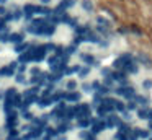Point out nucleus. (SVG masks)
<instances>
[{
	"mask_svg": "<svg viewBox=\"0 0 152 140\" xmlns=\"http://www.w3.org/2000/svg\"><path fill=\"white\" fill-rule=\"evenodd\" d=\"M134 62V57H132V54H129V52H124L123 55H119L118 59H116L115 62H113V67L118 68V70H126V67H128L129 64H132Z\"/></svg>",
	"mask_w": 152,
	"mask_h": 140,
	"instance_id": "nucleus-1",
	"label": "nucleus"
},
{
	"mask_svg": "<svg viewBox=\"0 0 152 140\" xmlns=\"http://www.w3.org/2000/svg\"><path fill=\"white\" fill-rule=\"evenodd\" d=\"M46 46H31V54H33V62H41L46 57Z\"/></svg>",
	"mask_w": 152,
	"mask_h": 140,
	"instance_id": "nucleus-2",
	"label": "nucleus"
},
{
	"mask_svg": "<svg viewBox=\"0 0 152 140\" xmlns=\"http://www.w3.org/2000/svg\"><path fill=\"white\" fill-rule=\"evenodd\" d=\"M116 94L126 98V99H132V98H136V91H134L132 86H119L118 90H116Z\"/></svg>",
	"mask_w": 152,
	"mask_h": 140,
	"instance_id": "nucleus-3",
	"label": "nucleus"
},
{
	"mask_svg": "<svg viewBox=\"0 0 152 140\" xmlns=\"http://www.w3.org/2000/svg\"><path fill=\"white\" fill-rule=\"evenodd\" d=\"M106 127H108V125H106V120H103L102 117H98V119H95L92 122V130H90V132L95 135V133H100L102 130H105Z\"/></svg>",
	"mask_w": 152,
	"mask_h": 140,
	"instance_id": "nucleus-4",
	"label": "nucleus"
},
{
	"mask_svg": "<svg viewBox=\"0 0 152 140\" xmlns=\"http://www.w3.org/2000/svg\"><path fill=\"white\" fill-rule=\"evenodd\" d=\"M36 8L38 5H31V3H26V5L23 7V13H25V18H33V15L36 13Z\"/></svg>",
	"mask_w": 152,
	"mask_h": 140,
	"instance_id": "nucleus-5",
	"label": "nucleus"
},
{
	"mask_svg": "<svg viewBox=\"0 0 152 140\" xmlns=\"http://www.w3.org/2000/svg\"><path fill=\"white\" fill-rule=\"evenodd\" d=\"M80 59H82V62L87 65H92V67H96V65H98V60H95V57L90 55V54H82Z\"/></svg>",
	"mask_w": 152,
	"mask_h": 140,
	"instance_id": "nucleus-6",
	"label": "nucleus"
},
{
	"mask_svg": "<svg viewBox=\"0 0 152 140\" xmlns=\"http://www.w3.org/2000/svg\"><path fill=\"white\" fill-rule=\"evenodd\" d=\"M126 70H116V72H113V75H111V78L115 81H121V83H126Z\"/></svg>",
	"mask_w": 152,
	"mask_h": 140,
	"instance_id": "nucleus-7",
	"label": "nucleus"
},
{
	"mask_svg": "<svg viewBox=\"0 0 152 140\" xmlns=\"http://www.w3.org/2000/svg\"><path fill=\"white\" fill-rule=\"evenodd\" d=\"M33 60V54H31V47L28 49L26 52H23V54H20V57H18V64H26V62Z\"/></svg>",
	"mask_w": 152,
	"mask_h": 140,
	"instance_id": "nucleus-8",
	"label": "nucleus"
},
{
	"mask_svg": "<svg viewBox=\"0 0 152 140\" xmlns=\"http://www.w3.org/2000/svg\"><path fill=\"white\" fill-rule=\"evenodd\" d=\"M106 125H108L110 129H111V127H116V125L119 127V125H121V119H119L118 116H113V114H111V116L106 117Z\"/></svg>",
	"mask_w": 152,
	"mask_h": 140,
	"instance_id": "nucleus-9",
	"label": "nucleus"
},
{
	"mask_svg": "<svg viewBox=\"0 0 152 140\" xmlns=\"http://www.w3.org/2000/svg\"><path fill=\"white\" fill-rule=\"evenodd\" d=\"M66 101H69V103H79L80 101V93L79 91H69V93L66 94Z\"/></svg>",
	"mask_w": 152,
	"mask_h": 140,
	"instance_id": "nucleus-10",
	"label": "nucleus"
},
{
	"mask_svg": "<svg viewBox=\"0 0 152 140\" xmlns=\"http://www.w3.org/2000/svg\"><path fill=\"white\" fill-rule=\"evenodd\" d=\"M69 129H72V125H70L69 122H61L59 125L56 127V132H57V135H61V133H66Z\"/></svg>",
	"mask_w": 152,
	"mask_h": 140,
	"instance_id": "nucleus-11",
	"label": "nucleus"
},
{
	"mask_svg": "<svg viewBox=\"0 0 152 140\" xmlns=\"http://www.w3.org/2000/svg\"><path fill=\"white\" fill-rule=\"evenodd\" d=\"M54 31H56V25H49V23H48V25L43 28V33H41V34H44V36H53Z\"/></svg>",
	"mask_w": 152,
	"mask_h": 140,
	"instance_id": "nucleus-12",
	"label": "nucleus"
},
{
	"mask_svg": "<svg viewBox=\"0 0 152 140\" xmlns=\"http://www.w3.org/2000/svg\"><path fill=\"white\" fill-rule=\"evenodd\" d=\"M30 47H31V46L28 44V42H21V44H17V46H15V52H18V54H23V52H26Z\"/></svg>",
	"mask_w": 152,
	"mask_h": 140,
	"instance_id": "nucleus-13",
	"label": "nucleus"
},
{
	"mask_svg": "<svg viewBox=\"0 0 152 140\" xmlns=\"http://www.w3.org/2000/svg\"><path fill=\"white\" fill-rule=\"evenodd\" d=\"M10 41L15 42V44H21V42H23V34H21V33H12Z\"/></svg>",
	"mask_w": 152,
	"mask_h": 140,
	"instance_id": "nucleus-14",
	"label": "nucleus"
},
{
	"mask_svg": "<svg viewBox=\"0 0 152 140\" xmlns=\"http://www.w3.org/2000/svg\"><path fill=\"white\" fill-rule=\"evenodd\" d=\"M92 124V119L90 117H82V119H79V122H77V125L80 127V129H87V127Z\"/></svg>",
	"mask_w": 152,
	"mask_h": 140,
	"instance_id": "nucleus-15",
	"label": "nucleus"
},
{
	"mask_svg": "<svg viewBox=\"0 0 152 140\" xmlns=\"http://www.w3.org/2000/svg\"><path fill=\"white\" fill-rule=\"evenodd\" d=\"M44 133H46V139H53V137L57 135L56 129H53V127H49V125L44 127Z\"/></svg>",
	"mask_w": 152,
	"mask_h": 140,
	"instance_id": "nucleus-16",
	"label": "nucleus"
},
{
	"mask_svg": "<svg viewBox=\"0 0 152 140\" xmlns=\"http://www.w3.org/2000/svg\"><path fill=\"white\" fill-rule=\"evenodd\" d=\"M49 104H53V99H51V98H39V99H38V106L39 107H46V106H49Z\"/></svg>",
	"mask_w": 152,
	"mask_h": 140,
	"instance_id": "nucleus-17",
	"label": "nucleus"
},
{
	"mask_svg": "<svg viewBox=\"0 0 152 140\" xmlns=\"http://www.w3.org/2000/svg\"><path fill=\"white\" fill-rule=\"evenodd\" d=\"M82 8L85 10V12H92V10H93L92 0H82Z\"/></svg>",
	"mask_w": 152,
	"mask_h": 140,
	"instance_id": "nucleus-18",
	"label": "nucleus"
},
{
	"mask_svg": "<svg viewBox=\"0 0 152 140\" xmlns=\"http://www.w3.org/2000/svg\"><path fill=\"white\" fill-rule=\"evenodd\" d=\"M137 64L136 62H132V64H129L128 67H126V73H137Z\"/></svg>",
	"mask_w": 152,
	"mask_h": 140,
	"instance_id": "nucleus-19",
	"label": "nucleus"
},
{
	"mask_svg": "<svg viewBox=\"0 0 152 140\" xmlns=\"http://www.w3.org/2000/svg\"><path fill=\"white\" fill-rule=\"evenodd\" d=\"M137 139H141L139 137V129H132L131 133L128 135V140H137Z\"/></svg>",
	"mask_w": 152,
	"mask_h": 140,
	"instance_id": "nucleus-20",
	"label": "nucleus"
},
{
	"mask_svg": "<svg viewBox=\"0 0 152 140\" xmlns=\"http://www.w3.org/2000/svg\"><path fill=\"white\" fill-rule=\"evenodd\" d=\"M137 117H141V119H149V109H137Z\"/></svg>",
	"mask_w": 152,
	"mask_h": 140,
	"instance_id": "nucleus-21",
	"label": "nucleus"
},
{
	"mask_svg": "<svg viewBox=\"0 0 152 140\" xmlns=\"http://www.w3.org/2000/svg\"><path fill=\"white\" fill-rule=\"evenodd\" d=\"M80 68H82V67H79V65H74V67H67V68H66V72H64V73H66V75L75 73V72H80Z\"/></svg>",
	"mask_w": 152,
	"mask_h": 140,
	"instance_id": "nucleus-22",
	"label": "nucleus"
},
{
	"mask_svg": "<svg viewBox=\"0 0 152 140\" xmlns=\"http://www.w3.org/2000/svg\"><path fill=\"white\" fill-rule=\"evenodd\" d=\"M134 101H136V103H139V104H142V106H147V103H149L145 96H137V94H136Z\"/></svg>",
	"mask_w": 152,
	"mask_h": 140,
	"instance_id": "nucleus-23",
	"label": "nucleus"
},
{
	"mask_svg": "<svg viewBox=\"0 0 152 140\" xmlns=\"http://www.w3.org/2000/svg\"><path fill=\"white\" fill-rule=\"evenodd\" d=\"M66 86H67V90H69V91H75V88H77V81H75V80H69Z\"/></svg>",
	"mask_w": 152,
	"mask_h": 140,
	"instance_id": "nucleus-24",
	"label": "nucleus"
},
{
	"mask_svg": "<svg viewBox=\"0 0 152 140\" xmlns=\"http://www.w3.org/2000/svg\"><path fill=\"white\" fill-rule=\"evenodd\" d=\"M88 73H90V67H82V68H80V72H79V77L85 78Z\"/></svg>",
	"mask_w": 152,
	"mask_h": 140,
	"instance_id": "nucleus-25",
	"label": "nucleus"
},
{
	"mask_svg": "<svg viewBox=\"0 0 152 140\" xmlns=\"http://www.w3.org/2000/svg\"><path fill=\"white\" fill-rule=\"evenodd\" d=\"M126 109V104L121 103V101H116V111H119V112H124Z\"/></svg>",
	"mask_w": 152,
	"mask_h": 140,
	"instance_id": "nucleus-26",
	"label": "nucleus"
},
{
	"mask_svg": "<svg viewBox=\"0 0 152 140\" xmlns=\"http://www.w3.org/2000/svg\"><path fill=\"white\" fill-rule=\"evenodd\" d=\"M10 41V34L7 33H0V42H8Z\"/></svg>",
	"mask_w": 152,
	"mask_h": 140,
	"instance_id": "nucleus-27",
	"label": "nucleus"
},
{
	"mask_svg": "<svg viewBox=\"0 0 152 140\" xmlns=\"http://www.w3.org/2000/svg\"><path fill=\"white\" fill-rule=\"evenodd\" d=\"M102 75H103L105 78H108V77H111V75H113V72L110 70L108 67H105V68H102Z\"/></svg>",
	"mask_w": 152,
	"mask_h": 140,
	"instance_id": "nucleus-28",
	"label": "nucleus"
},
{
	"mask_svg": "<svg viewBox=\"0 0 152 140\" xmlns=\"http://www.w3.org/2000/svg\"><path fill=\"white\" fill-rule=\"evenodd\" d=\"M15 80H17V83H26V78H25L23 73H18L17 77H15Z\"/></svg>",
	"mask_w": 152,
	"mask_h": 140,
	"instance_id": "nucleus-29",
	"label": "nucleus"
},
{
	"mask_svg": "<svg viewBox=\"0 0 152 140\" xmlns=\"http://www.w3.org/2000/svg\"><path fill=\"white\" fill-rule=\"evenodd\" d=\"M139 59H141V60L144 62V65H147V67H151V65H152V64H151V59H147L144 54H141V55H139Z\"/></svg>",
	"mask_w": 152,
	"mask_h": 140,
	"instance_id": "nucleus-30",
	"label": "nucleus"
},
{
	"mask_svg": "<svg viewBox=\"0 0 152 140\" xmlns=\"http://www.w3.org/2000/svg\"><path fill=\"white\" fill-rule=\"evenodd\" d=\"M139 137H141V139H149V130L139 129Z\"/></svg>",
	"mask_w": 152,
	"mask_h": 140,
	"instance_id": "nucleus-31",
	"label": "nucleus"
},
{
	"mask_svg": "<svg viewBox=\"0 0 152 140\" xmlns=\"http://www.w3.org/2000/svg\"><path fill=\"white\" fill-rule=\"evenodd\" d=\"M44 46H46V51H54L56 52V49H57V46L53 44V42H48V44H44Z\"/></svg>",
	"mask_w": 152,
	"mask_h": 140,
	"instance_id": "nucleus-32",
	"label": "nucleus"
},
{
	"mask_svg": "<svg viewBox=\"0 0 152 140\" xmlns=\"http://www.w3.org/2000/svg\"><path fill=\"white\" fill-rule=\"evenodd\" d=\"M126 107H128L129 111H134L136 107H137V103H136V101H129V103H128V106H126Z\"/></svg>",
	"mask_w": 152,
	"mask_h": 140,
	"instance_id": "nucleus-33",
	"label": "nucleus"
},
{
	"mask_svg": "<svg viewBox=\"0 0 152 140\" xmlns=\"http://www.w3.org/2000/svg\"><path fill=\"white\" fill-rule=\"evenodd\" d=\"M142 86H144V90L152 88V80H144V81H142Z\"/></svg>",
	"mask_w": 152,
	"mask_h": 140,
	"instance_id": "nucleus-34",
	"label": "nucleus"
},
{
	"mask_svg": "<svg viewBox=\"0 0 152 140\" xmlns=\"http://www.w3.org/2000/svg\"><path fill=\"white\" fill-rule=\"evenodd\" d=\"M92 88L93 86H92V85H88V83H83L82 85V90L85 91V93H90V91H92Z\"/></svg>",
	"mask_w": 152,
	"mask_h": 140,
	"instance_id": "nucleus-35",
	"label": "nucleus"
},
{
	"mask_svg": "<svg viewBox=\"0 0 152 140\" xmlns=\"http://www.w3.org/2000/svg\"><path fill=\"white\" fill-rule=\"evenodd\" d=\"M23 117H25L26 120H31V122H33V119H34V116H33L31 112H28V111H26V112H23Z\"/></svg>",
	"mask_w": 152,
	"mask_h": 140,
	"instance_id": "nucleus-36",
	"label": "nucleus"
},
{
	"mask_svg": "<svg viewBox=\"0 0 152 140\" xmlns=\"http://www.w3.org/2000/svg\"><path fill=\"white\" fill-rule=\"evenodd\" d=\"M5 26H7V20H5L4 16H0V31L5 29Z\"/></svg>",
	"mask_w": 152,
	"mask_h": 140,
	"instance_id": "nucleus-37",
	"label": "nucleus"
},
{
	"mask_svg": "<svg viewBox=\"0 0 152 140\" xmlns=\"http://www.w3.org/2000/svg\"><path fill=\"white\" fill-rule=\"evenodd\" d=\"M66 52H67V54H69V55H72L74 54V52H75V46H69V47H66Z\"/></svg>",
	"mask_w": 152,
	"mask_h": 140,
	"instance_id": "nucleus-38",
	"label": "nucleus"
},
{
	"mask_svg": "<svg viewBox=\"0 0 152 140\" xmlns=\"http://www.w3.org/2000/svg\"><path fill=\"white\" fill-rule=\"evenodd\" d=\"M123 119L129 120V119H131V112H129V111H124V112H123Z\"/></svg>",
	"mask_w": 152,
	"mask_h": 140,
	"instance_id": "nucleus-39",
	"label": "nucleus"
},
{
	"mask_svg": "<svg viewBox=\"0 0 152 140\" xmlns=\"http://www.w3.org/2000/svg\"><path fill=\"white\" fill-rule=\"evenodd\" d=\"M7 8H5V7H2V5H0V16H5V15H7Z\"/></svg>",
	"mask_w": 152,
	"mask_h": 140,
	"instance_id": "nucleus-40",
	"label": "nucleus"
},
{
	"mask_svg": "<svg viewBox=\"0 0 152 140\" xmlns=\"http://www.w3.org/2000/svg\"><path fill=\"white\" fill-rule=\"evenodd\" d=\"M25 70H26V67H25L23 64H20V65H18V72H20V73H23Z\"/></svg>",
	"mask_w": 152,
	"mask_h": 140,
	"instance_id": "nucleus-41",
	"label": "nucleus"
},
{
	"mask_svg": "<svg viewBox=\"0 0 152 140\" xmlns=\"http://www.w3.org/2000/svg\"><path fill=\"white\" fill-rule=\"evenodd\" d=\"M129 29L128 28H119V33H121V34H124V33H128Z\"/></svg>",
	"mask_w": 152,
	"mask_h": 140,
	"instance_id": "nucleus-42",
	"label": "nucleus"
},
{
	"mask_svg": "<svg viewBox=\"0 0 152 140\" xmlns=\"http://www.w3.org/2000/svg\"><path fill=\"white\" fill-rule=\"evenodd\" d=\"M149 130H152V120L149 122Z\"/></svg>",
	"mask_w": 152,
	"mask_h": 140,
	"instance_id": "nucleus-43",
	"label": "nucleus"
},
{
	"mask_svg": "<svg viewBox=\"0 0 152 140\" xmlns=\"http://www.w3.org/2000/svg\"><path fill=\"white\" fill-rule=\"evenodd\" d=\"M41 2H43V3H49V0H41Z\"/></svg>",
	"mask_w": 152,
	"mask_h": 140,
	"instance_id": "nucleus-44",
	"label": "nucleus"
},
{
	"mask_svg": "<svg viewBox=\"0 0 152 140\" xmlns=\"http://www.w3.org/2000/svg\"><path fill=\"white\" fill-rule=\"evenodd\" d=\"M5 2H7V0H0V3H5Z\"/></svg>",
	"mask_w": 152,
	"mask_h": 140,
	"instance_id": "nucleus-45",
	"label": "nucleus"
},
{
	"mask_svg": "<svg viewBox=\"0 0 152 140\" xmlns=\"http://www.w3.org/2000/svg\"><path fill=\"white\" fill-rule=\"evenodd\" d=\"M149 140H152V137H151V139H149Z\"/></svg>",
	"mask_w": 152,
	"mask_h": 140,
	"instance_id": "nucleus-46",
	"label": "nucleus"
}]
</instances>
